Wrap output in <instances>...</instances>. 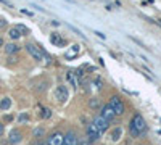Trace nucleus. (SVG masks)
Returning a JSON list of instances; mask_svg holds the SVG:
<instances>
[{"mask_svg":"<svg viewBox=\"0 0 161 145\" xmlns=\"http://www.w3.org/2000/svg\"><path fill=\"white\" fill-rule=\"evenodd\" d=\"M147 121L144 119V116L142 114H134L132 116V119L129 123V131H130V135L132 137H140L142 134L147 132Z\"/></svg>","mask_w":161,"mask_h":145,"instance_id":"f257e3e1","label":"nucleus"},{"mask_svg":"<svg viewBox=\"0 0 161 145\" xmlns=\"http://www.w3.org/2000/svg\"><path fill=\"white\" fill-rule=\"evenodd\" d=\"M24 48H26L27 53H29L36 61H44L42 52H40V48H39V45H37V44H34V42H27V44L24 45Z\"/></svg>","mask_w":161,"mask_h":145,"instance_id":"f03ea898","label":"nucleus"},{"mask_svg":"<svg viewBox=\"0 0 161 145\" xmlns=\"http://www.w3.org/2000/svg\"><path fill=\"white\" fill-rule=\"evenodd\" d=\"M110 105H111V108L115 110L116 116L124 114V111H126V106H124V102L121 100V97H118V95H113L111 99H110Z\"/></svg>","mask_w":161,"mask_h":145,"instance_id":"7ed1b4c3","label":"nucleus"},{"mask_svg":"<svg viewBox=\"0 0 161 145\" xmlns=\"http://www.w3.org/2000/svg\"><path fill=\"white\" fill-rule=\"evenodd\" d=\"M93 124H95V128L98 129V132L103 135V134H105L107 131H108V128H110V123L105 119V118H103V116L102 114H98V116H95V118H93V121H92Z\"/></svg>","mask_w":161,"mask_h":145,"instance_id":"20e7f679","label":"nucleus"},{"mask_svg":"<svg viewBox=\"0 0 161 145\" xmlns=\"http://www.w3.org/2000/svg\"><path fill=\"white\" fill-rule=\"evenodd\" d=\"M86 134H87V139H89V142H95V140H98V139L102 137V134L98 132V129L95 128V124H93V123H90V124L87 126Z\"/></svg>","mask_w":161,"mask_h":145,"instance_id":"39448f33","label":"nucleus"},{"mask_svg":"<svg viewBox=\"0 0 161 145\" xmlns=\"http://www.w3.org/2000/svg\"><path fill=\"white\" fill-rule=\"evenodd\" d=\"M100 114H102V116H103V118H105L108 123H111L113 119L116 118V113H115V110L111 108V105H110V103H107V105H103V106H102Z\"/></svg>","mask_w":161,"mask_h":145,"instance_id":"423d86ee","label":"nucleus"},{"mask_svg":"<svg viewBox=\"0 0 161 145\" xmlns=\"http://www.w3.org/2000/svg\"><path fill=\"white\" fill-rule=\"evenodd\" d=\"M64 135L61 132H53L47 137V145H63Z\"/></svg>","mask_w":161,"mask_h":145,"instance_id":"0eeeda50","label":"nucleus"},{"mask_svg":"<svg viewBox=\"0 0 161 145\" xmlns=\"http://www.w3.org/2000/svg\"><path fill=\"white\" fill-rule=\"evenodd\" d=\"M55 97H56V100L58 102H61V103H64L66 100L69 99V94H68V89H66L64 85H58L56 87V90H55Z\"/></svg>","mask_w":161,"mask_h":145,"instance_id":"6e6552de","label":"nucleus"},{"mask_svg":"<svg viewBox=\"0 0 161 145\" xmlns=\"http://www.w3.org/2000/svg\"><path fill=\"white\" fill-rule=\"evenodd\" d=\"M79 53H81V45L74 44V45H71L68 50L64 52V58H66V60H73V58H76Z\"/></svg>","mask_w":161,"mask_h":145,"instance_id":"1a4fd4ad","label":"nucleus"},{"mask_svg":"<svg viewBox=\"0 0 161 145\" xmlns=\"http://www.w3.org/2000/svg\"><path fill=\"white\" fill-rule=\"evenodd\" d=\"M3 48H5V53L7 55H18L21 52V45H18L16 42H10V44H7V45H3Z\"/></svg>","mask_w":161,"mask_h":145,"instance_id":"9d476101","label":"nucleus"},{"mask_svg":"<svg viewBox=\"0 0 161 145\" xmlns=\"http://www.w3.org/2000/svg\"><path fill=\"white\" fill-rule=\"evenodd\" d=\"M64 145H79V137L74 131H69L68 134H64Z\"/></svg>","mask_w":161,"mask_h":145,"instance_id":"9b49d317","label":"nucleus"},{"mask_svg":"<svg viewBox=\"0 0 161 145\" xmlns=\"http://www.w3.org/2000/svg\"><path fill=\"white\" fill-rule=\"evenodd\" d=\"M50 42L53 45H56V47H64L66 44H68V41H66L64 37H61L58 32H52L50 34Z\"/></svg>","mask_w":161,"mask_h":145,"instance_id":"f8f14e48","label":"nucleus"},{"mask_svg":"<svg viewBox=\"0 0 161 145\" xmlns=\"http://www.w3.org/2000/svg\"><path fill=\"white\" fill-rule=\"evenodd\" d=\"M23 140V134L20 129H13L10 132V135H8V142H10L12 145H16V143H20Z\"/></svg>","mask_w":161,"mask_h":145,"instance_id":"ddd939ff","label":"nucleus"},{"mask_svg":"<svg viewBox=\"0 0 161 145\" xmlns=\"http://www.w3.org/2000/svg\"><path fill=\"white\" fill-rule=\"evenodd\" d=\"M66 79H68L69 85H73V89H78V87H79V79H78V76H76L74 71H68V73H66Z\"/></svg>","mask_w":161,"mask_h":145,"instance_id":"4468645a","label":"nucleus"},{"mask_svg":"<svg viewBox=\"0 0 161 145\" xmlns=\"http://www.w3.org/2000/svg\"><path fill=\"white\" fill-rule=\"evenodd\" d=\"M21 32H20V29H18L16 26H13V27H10L8 29V37L12 39V41H18V39H21Z\"/></svg>","mask_w":161,"mask_h":145,"instance_id":"2eb2a0df","label":"nucleus"},{"mask_svg":"<svg viewBox=\"0 0 161 145\" xmlns=\"http://www.w3.org/2000/svg\"><path fill=\"white\" fill-rule=\"evenodd\" d=\"M10 106H12V100L8 99V97H5V99L0 100V110H2V111L10 110Z\"/></svg>","mask_w":161,"mask_h":145,"instance_id":"dca6fc26","label":"nucleus"},{"mask_svg":"<svg viewBox=\"0 0 161 145\" xmlns=\"http://www.w3.org/2000/svg\"><path fill=\"white\" fill-rule=\"evenodd\" d=\"M121 135H122V129L121 128H115L111 131V139H113V142H118L119 139H121Z\"/></svg>","mask_w":161,"mask_h":145,"instance_id":"f3484780","label":"nucleus"},{"mask_svg":"<svg viewBox=\"0 0 161 145\" xmlns=\"http://www.w3.org/2000/svg\"><path fill=\"white\" fill-rule=\"evenodd\" d=\"M100 105H102V102H100V99H97V97H93V99L89 100V108L90 110H98Z\"/></svg>","mask_w":161,"mask_h":145,"instance_id":"a211bd4d","label":"nucleus"},{"mask_svg":"<svg viewBox=\"0 0 161 145\" xmlns=\"http://www.w3.org/2000/svg\"><path fill=\"white\" fill-rule=\"evenodd\" d=\"M16 27L20 29V32H21L23 36H27V34H29V29H27L24 24H16Z\"/></svg>","mask_w":161,"mask_h":145,"instance_id":"6ab92c4d","label":"nucleus"},{"mask_svg":"<svg viewBox=\"0 0 161 145\" xmlns=\"http://www.w3.org/2000/svg\"><path fill=\"white\" fill-rule=\"evenodd\" d=\"M40 116H42L44 119H49L50 116H52V111H50L49 108H42V113H40Z\"/></svg>","mask_w":161,"mask_h":145,"instance_id":"aec40b11","label":"nucleus"},{"mask_svg":"<svg viewBox=\"0 0 161 145\" xmlns=\"http://www.w3.org/2000/svg\"><path fill=\"white\" fill-rule=\"evenodd\" d=\"M93 85H95V89H102V87H103V81L100 79V77H97V79H93Z\"/></svg>","mask_w":161,"mask_h":145,"instance_id":"412c9836","label":"nucleus"},{"mask_svg":"<svg viewBox=\"0 0 161 145\" xmlns=\"http://www.w3.org/2000/svg\"><path fill=\"white\" fill-rule=\"evenodd\" d=\"M18 121H20V123H27V121H29V114H26V113L20 114V116H18Z\"/></svg>","mask_w":161,"mask_h":145,"instance_id":"4be33fe9","label":"nucleus"},{"mask_svg":"<svg viewBox=\"0 0 161 145\" xmlns=\"http://www.w3.org/2000/svg\"><path fill=\"white\" fill-rule=\"evenodd\" d=\"M18 63V56L16 55H8V65H15Z\"/></svg>","mask_w":161,"mask_h":145,"instance_id":"5701e85b","label":"nucleus"},{"mask_svg":"<svg viewBox=\"0 0 161 145\" xmlns=\"http://www.w3.org/2000/svg\"><path fill=\"white\" fill-rule=\"evenodd\" d=\"M42 135H44V129L42 128L34 129V137H42Z\"/></svg>","mask_w":161,"mask_h":145,"instance_id":"b1692460","label":"nucleus"},{"mask_svg":"<svg viewBox=\"0 0 161 145\" xmlns=\"http://www.w3.org/2000/svg\"><path fill=\"white\" fill-rule=\"evenodd\" d=\"M47 87H49V84H47V82H42V84H39V87H37V90H39V92H42V90H45V89H47Z\"/></svg>","mask_w":161,"mask_h":145,"instance_id":"393cba45","label":"nucleus"},{"mask_svg":"<svg viewBox=\"0 0 161 145\" xmlns=\"http://www.w3.org/2000/svg\"><path fill=\"white\" fill-rule=\"evenodd\" d=\"M7 24H8V21L5 18H0V29H3V27H7Z\"/></svg>","mask_w":161,"mask_h":145,"instance_id":"a878e982","label":"nucleus"},{"mask_svg":"<svg viewBox=\"0 0 161 145\" xmlns=\"http://www.w3.org/2000/svg\"><path fill=\"white\" fill-rule=\"evenodd\" d=\"M34 145H47V140H37Z\"/></svg>","mask_w":161,"mask_h":145,"instance_id":"bb28decb","label":"nucleus"},{"mask_svg":"<svg viewBox=\"0 0 161 145\" xmlns=\"http://www.w3.org/2000/svg\"><path fill=\"white\" fill-rule=\"evenodd\" d=\"M21 13H24V15H27V16H32V13L27 12V10H21Z\"/></svg>","mask_w":161,"mask_h":145,"instance_id":"cd10ccee","label":"nucleus"},{"mask_svg":"<svg viewBox=\"0 0 161 145\" xmlns=\"http://www.w3.org/2000/svg\"><path fill=\"white\" fill-rule=\"evenodd\" d=\"M3 131H5V128H3V124L0 123V135H3Z\"/></svg>","mask_w":161,"mask_h":145,"instance_id":"c85d7f7f","label":"nucleus"},{"mask_svg":"<svg viewBox=\"0 0 161 145\" xmlns=\"http://www.w3.org/2000/svg\"><path fill=\"white\" fill-rule=\"evenodd\" d=\"M95 34H97L100 39H105V34H103V32H95Z\"/></svg>","mask_w":161,"mask_h":145,"instance_id":"c756f323","label":"nucleus"},{"mask_svg":"<svg viewBox=\"0 0 161 145\" xmlns=\"http://www.w3.org/2000/svg\"><path fill=\"white\" fill-rule=\"evenodd\" d=\"M105 8H107V10H108V12H111V10H113V5H107V7H105Z\"/></svg>","mask_w":161,"mask_h":145,"instance_id":"7c9ffc66","label":"nucleus"},{"mask_svg":"<svg viewBox=\"0 0 161 145\" xmlns=\"http://www.w3.org/2000/svg\"><path fill=\"white\" fill-rule=\"evenodd\" d=\"M0 47H3V41H2V39H0Z\"/></svg>","mask_w":161,"mask_h":145,"instance_id":"2f4dec72","label":"nucleus"},{"mask_svg":"<svg viewBox=\"0 0 161 145\" xmlns=\"http://www.w3.org/2000/svg\"><path fill=\"white\" fill-rule=\"evenodd\" d=\"M63 145H64V143H63Z\"/></svg>","mask_w":161,"mask_h":145,"instance_id":"473e14b6","label":"nucleus"}]
</instances>
